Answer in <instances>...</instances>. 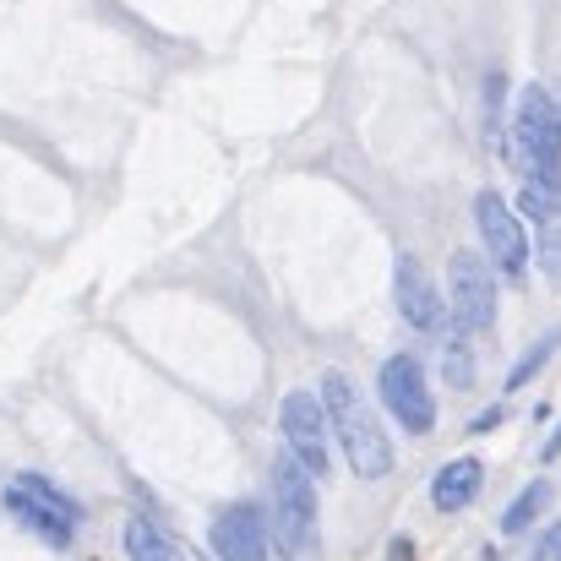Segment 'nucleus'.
<instances>
[{
	"instance_id": "nucleus-6",
	"label": "nucleus",
	"mask_w": 561,
	"mask_h": 561,
	"mask_svg": "<svg viewBox=\"0 0 561 561\" xmlns=\"http://www.w3.org/2000/svg\"><path fill=\"white\" fill-rule=\"evenodd\" d=\"M447 317L458 322V333H485L496 322V273L485 256L458 251L447 262Z\"/></svg>"
},
{
	"instance_id": "nucleus-15",
	"label": "nucleus",
	"mask_w": 561,
	"mask_h": 561,
	"mask_svg": "<svg viewBox=\"0 0 561 561\" xmlns=\"http://www.w3.org/2000/svg\"><path fill=\"white\" fill-rule=\"evenodd\" d=\"M442 376H447L453 387H474V360H469L463 339H453V344H447V355H442Z\"/></svg>"
},
{
	"instance_id": "nucleus-2",
	"label": "nucleus",
	"mask_w": 561,
	"mask_h": 561,
	"mask_svg": "<svg viewBox=\"0 0 561 561\" xmlns=\"http://www.w3.org/2000/svg\"><path fill=\"white\" fill-rule=\"evenodd\" d=\"M267 546L284 561H300L317 546V480L284 453L267 480Z\"/></svg>"
},
{
	"instance_id": "nucleus-3",
	"label": "nucleus",
	"mask_w": 561,
	"mask_h": 561,
	"mask_svg": "<svg viewBox=\"0 0 561 561\" xmlns=\"http://www.w3.org/2000/svg\"><path fill=\"white\" fill-rule=\"evenodd\" d=\"M507 159L524 170V181H557L561 175V104L546 88H524L518 93Z\"/></svg>"
},
{
	"instance_id": "nucleus-10",
	"label": "nucleus",
	"mask_w": 561,
	"mask_h": 561,
	"mask_svg": "<svg viewBox=\"0 0 561 561\" xmlns=\"http://www.w3.org/2000/svg\"><path fill=\"white\" fill-rule=\"evenodd\" d=\"M392 300H398V317L414 333H442L447 328V300H442V289L431 284V273L414 256H398V267H392Z\"/></svg>"
},
{
	"instance_id": "nucleus-4",
	"label": "nucleus",
	"mask_w": 561,
	"mask_h": 561,
	"mask_svg": "<svg viewBox=\"0 0 561 561\" xmlns=\"http://www.w3.org/2000/svg\"><path fill=\"white\" fill-rule=\"evenodd\" d=\"M5 513H11L27 535H38V540H49V546H71L77 502H71L66 491H55L49 480H38V474H16V480L5 485Z\"/></svg>"
},
{
	"instance_id": "nucleus-17",
	"label": "nucleus",
	"mask_w": 561,
	"mask_h": 561,
	"mask_svg": "<svg viewBox=\"0 0 561 561\" xmlns=\"http://www.w3.org/2000/svg\"><path fill=\"white\" fill-rule=\"evenodd\" d=\"M535 561H561V524L557 529H546V540L535 546Z\"/></svg>"
},
{
	"instance_id": "nucleus-9",
	"label": "nucleus",
	"mask_w": 561,
	"mask_h": 561,
	"mask_svg": "<svg viewBox=\"0 0 561 561\" xmlns=\"http://www.w3.org/2000/svg\"><path fill=\"white\" fill-rule=\"evenodd\" d=\"M207 540H213V557L218 561H267V551H273L267 546V518H262L256 502H229L213 518Z\"/></svg>"
},
{
	"instance_id": "nucleus-12",
	"label": "nucleus",
	"mask_w": 561,
	"mask_h": 561,
	"mask_svg": "<svg viewBox=\"0 0 561 561\" xmlns=\"http://www.w3.org/2000/svg\"><path fill=\"white\" fill-rule=\"evenodd\" d=\"M121 546H126V561H191L186 546L175 535H164L153 518H126Z\"/></svg>"
},
{
	"instance_id": "nucleus-5",
	"label": "nucleus",
	"mask_w": 561,
	"mask_h": 561,
	"mask_svg": "<svg viewBox=\"0 0 561 561\" xmlns=\"http://www.w3.org/2000/svg\"><path fill=\"white\" fill-rule=\"evenodd\" d=\"M278 431H284V453L311 474L322 480L333 469V431H328V414H322V398L317 392H289L278 403Z\"/></svg>"
},
{
	"instance_id": "nucleus-1",
	"label": "nucleus",
	"mask_w": 561,
	"mask_h": 561,
	"mask_svg": "<svg viewBox=\"0 0 561 561\" xmlns=\"http://www.w3.org/2000/svg\"><path fill=\"white\" fill-rule=\"evenodd\" d=\"M317 398H322V414H328L333 442L344 447V463H350L360 480H381V474H392L387 431H381V420L371 414V403L360 398V387H355L344 371H328Z\"/></svg>"
},
{
	"instance_id": "nucleus-11",
	"label": "nucleus",
	"mask_w": 561,
	"mask_h": 561,
	"mask_svg": "<svg viewBox=\"0 0 561 561\" xmlns=\"http://www.w3.org/2000/svg\"><path fill=\"white\" fill-rule=\"evenodd\" d=\"M480 480H485L480 458H453V463L431 480V502H436V513H463V507L480 496Z\"/></svg>"
},
{
	"instance_id": "nucleus-18",
	"label": "nucleus",
	"mask_w": 561,
	"mask_h": 561,
	"mask_svg": "<svg viewBox=\"0 0 561 561\" xmlns=\"http://www.w3.org/2000/svg\"><path fill=\"white\" fill-rule=\"evenodd\" d=\"M540 458H546V463H551V458H561V431L551 436V442H546V453H540Z\"/></svg>"
},
{
	"instance_id": "nucleus-14",
	"label": "nucleus",
	"mask_w": 561,
	"mask_h": 561,
	"mask_svg": "<svg viewBox=\"0 0 561 561\" xmlns=\"http://www.w3.org/2000/svg\"><path fill=\"white\" fill-rule=\"evenodd\" d=\"M557 350H561V328H557V333H546V339H540V344H535V350H529V355H524L513 371H507V392H518L529 376H535L540 366H546V360H551V355H557Z\"/></svg>"
},
{
	"instance_id": "nucleus-8",
	"label": "nucleus",
	"mask_w": 561,
	"mask_h": 561,
	"mask_svg": "<svg viewBox=\"0 0 561 561\" xmlns=\"http://www.w3.org/2000/svg\"><path fill=\"white\" fill-rule=\"evenodd\" d=\"M376 387H381L387 414H392L403 431H414V436L436 431V403H431V387H425V366H420L414 355H392V360L381 366V376H376Z\"/></svg>"
},
{
	"instance_id": "nucleus-16",
	"label": "nucleus",
	"mask_w": 561,
	"mask_h": 561,
	"mask_svg": "<svg viewBox=\"0 0 561 561\" xmlns=\"http://www.w3.org/2000/svg\"><path fill=\"white\" fill-rule=\"evenodd\" d=\"M540 262H546V273L561 278V229H546V245H540Z\"/></svg>"
},
{
	"instance_id": "nucleus-13",
	"label": "nucleus",
	"mask_w": 561,
	"mask_h": 561,
	"mask_svg": "<svg viewBox=\"0 0 561 561\" xmlns=\"http://www.w3.org/2000/svg\"><path fill=\"white\" fill-rule=\"evenodd\" d=\"M546 507H551V485H546V480L524 485V496H518V502L502 513V535H524V529H529V524H535Z\"/></svg>"
},
{
	"instance_id": "nucleus-7",
	"label": "nucleus",
	"mask_w": 561,
	"mask_h": 561,
	"mask_svg": "<svg viewBox=\"0 0 561 561\" xmlns=\"http://www.w3.org/2000/svg\"><path fill=\"white\" fill-rule=\"evenodd\" d=\"M474 224H480L491 267L507 273V278H524V267H529V229H524L518 207H507L496 191H480L474 196Z\"/></svg>"
}]
</instances>
